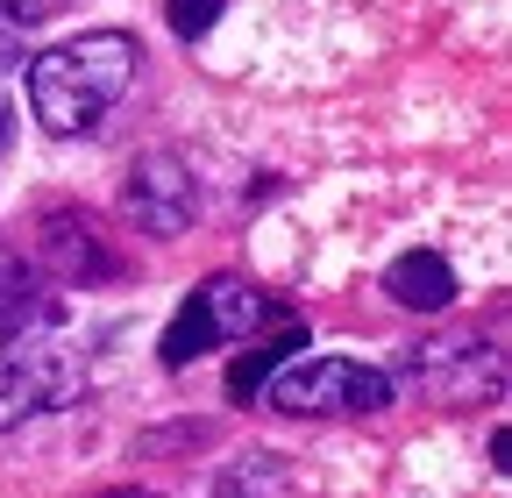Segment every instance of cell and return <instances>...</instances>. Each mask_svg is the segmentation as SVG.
Here are the masks:
<instances>
[{"label":"cell","mask_w":512,"mask_h":498,"mask_svg":"<svg viewBox=\"0 0 512 498\" xmlns=\"http://www.w3.org/2000/svg\"><path fill=\"white\" fill-rule=\"evenodd\" d=\"M143 65V43L128 29H93V36H72L43 57H29V107L50 136H86L100 129V114L128 93Z\"/></svg>","instance_id":"obj_1"},{"label":"cell","mask_w":512,"mask_h":498,"mask_svg":"<svg viewBox=\"0 0 512 498\" xmlns=\"http://www.w3.org/2000/svg\"><path fill=\"white\" fill-rule=\"evenodd\" d=\"M50 8H57V0H15V15H22V22H36V15H50Z\"/></svg>","instance_id":"obj_12"},{"label":"cell","mask_w":512,"mask_h":498,"mask_svg":"<svg viewBox=\"0 0 512 498\" xmlns=\"http://www.w3.org/2000/svg\"><path fill=\"white\" fill-rule=\"evenodd\" d=\"M164 15H171V29H178L185 43H200V36L221 22V0H164Z\"/></svg>","instance_id":"obj_10"},{"label":"cell","mask_w":512,"mask_h":498,"mask_svg":"<svg viewBox=\"0 0 512 498\" xmlns=\"http://www.w3.org/2000/svg\"><path fill=\"white\" fill-rule=\"evenodd\" d=\"M192 207H200V185H192V171L171 150H150L136 171H128V214H136L150 235H178L192 221Z\"/></svg>","instance_id":"obj_5"},{"label":"cell","mask_w":512,"mask_h":498,"mask_svg":"<svg viewBox=\"0 0 512 498\" xmlns=\"http://www.w3.org/2000/svg\"><path fill=\"white\" fill-rule=\"evenodd\" d=\"M384 292L399 306H413V314H441V306L456 299V271H448L441 249H406V257L384 271Z\"/></svg>","instance_id":"obj_6"},{"label":"cell","mask_w":512,"mask_h":498,"mask_svg":"<svg viewBox=\"0 0 512 498\" xmlns=\"http://www.w3.org/2000/svg\"><path fill=\"white\" fill-rule=\"evenodd\" d=\"M43 257H50L64 278H100V271H114V257L93 242V221H72V214H50V221H43Z\"/></svg>","instance_id":"obj_7"},{"label":"cell","mask_w":512,"mask_h":498,"mask_svg":"<svg viewBox=\"0 0 512 498\" xmlns=\"http://www.w3.org/2000/svg\"><path fill=\"white\" fill-rule=\"evenodd\" d=\"M22 57H29V22L8 8V0H0V79L22 72Z\"/></svg>","instance_id":"obj_11"},{"label":"cell","mask_w":512,"mask_h":498,"mask_svg":"<svg viewBox=\"0 0 512 498\" xmlns=\"http://www.w3.org/2000/svg\"><path fill=\"white\" fill-rule=\"evenodd\" d=\"M79 370H86L79 349L64 335H50V328H29L15 342H0V434L50 413V406H64L79 392Z\"/></svg>","instance_id":"obj_2"},{"label":"cell","mask_w":512,"mask_h":498,"mask_svg":"<svg viewBox=\"0 0 512 498\" xmlns=\"http://www.w3.org/2000/svg\"><path fill=\"white\" fill-rule=\"evenodd\" d=\"M264 321H278V306L264 292H249L242 278H207L200 292L178 306V321L164 328V363L185 370L192 356H207L221 342H242V335H256Z\"/></svg>","instance_id":"obj_3"},{"label":"cell","mask_w":512,"mask_h":498,"mask_svg":"<svg viewBox=\"0 0 512 498\" xmlns=\"http://www.w3.org/2000/svg\"><path fill=\"white\" fill-rule=\"evenodd\" d=\"M292 349H306V328H285L278 342H264V349H249V356H235V370H228V399H249L256 385L271 378V370L292 356Z\"/></svg>","instance_id":"obj_9"},{"label":"cell","mask_w":512,"mask_h":498,"mask_svg":"<svg viewBox=\"0 0 512 498\" xmlns=\"http://www.w3.org/2000/svg\"><path fill=\"white\" fill-rule=\"evenodd\" d=\"M271 406L306 420V413H384L392 406V378L370 363H349V356H306V363H285L271 378Z\"/></svg>","instance_id":"obj_4"},{"label":"cell","mask_w":512,"mask_h":498,"mask_svg":"<svg viewBox=\"0 0 512 498\" xmlns=\"http://www.w3.org/2000/svg\"><path fill=\"white\" fill-rule=\"evenodd\" d=\"M43 321H50V306L36 299L22 257L0 242V342H15V335H29V328H43Z\"/></svg>","instance_id":"obj_8"},{"label":"cell","mask_w":512,"mask_h":498,"mask_svg":"<svg viewBox=\"0 0 512 498\" xmlns=\"http://www.w3.org/2000/svg\"><path fill=\"white\" fill-rule=\"evenodd\" d=\"M0 143H8V121H0Z\"/></svg>","instance_id":"obj_13"}]
</instances>
